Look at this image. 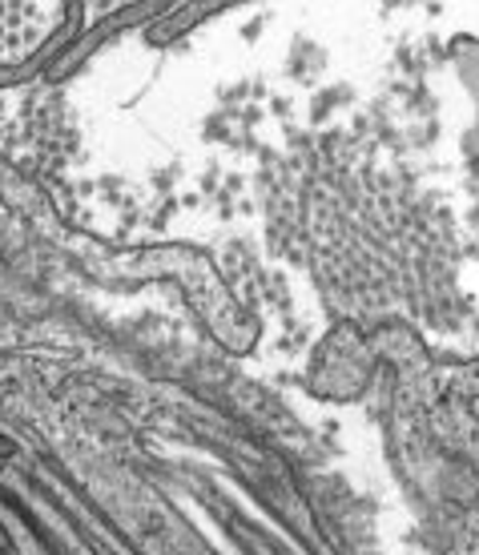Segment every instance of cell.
I'll list each match as a JSON object with an SVG mask.
<instances>
[{"mask_svg": "<svg viewBox=\"0 0 479 555\" xmlns=\"http://www.w3.org/2000/svg\"><path fill=\"white\" fill-rule=\"evenodd\" d=\"M49 21L56 13L49 9H33V4H0V61L33 53L49 33Z\"/></svg>", "mask_w": 479, "mask_h": 555, "instance_id": "6da1fadb", "label": "cell"}]
</instances>
